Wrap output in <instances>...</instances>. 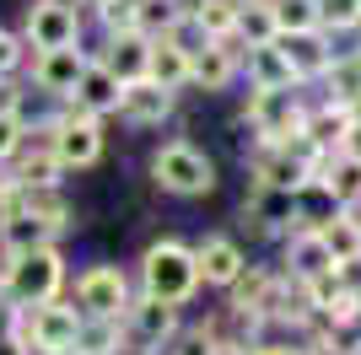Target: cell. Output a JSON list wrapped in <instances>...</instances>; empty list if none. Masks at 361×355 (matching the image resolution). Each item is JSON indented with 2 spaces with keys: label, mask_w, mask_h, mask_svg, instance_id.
Here are the masks:
<instances>
[{
  "label": "cell",
  "mask_w": 361,
  "mask_h": 355,
  "mask_svg": "<svg viewBox=\"0 0 361 355\" xmlns=\"http://www.w3.org/2000/svg\"><path fill=\"white\" fill-rule=\"evenodd\" d=\"M6 296H11L16 307H44V301H54L65 285V264H60V253H54V242L49 248H22L6 259Z\"/></svg>",
  "instance_id": "1"
},
{
  "label": "cell",
  "mask_w": 361,
  "mask_h": 355,
  "mask_svg": "<svg viewBox=\"0 0 361 355\" xmlns=\"http://www.w3.org/2000/svg\"><path fill=\"white\" fill-rule=\"evenodd\" d=\"M140 285L151 296H162V301H189L200 291V259L195 248H183V242H151L146 259H140Z\"/></svg>",
  "instance_id": "2"
},
{
  "label": "cell",
  "mask_w": 361,
  "mask_h": 355,
  "mask_svg": "<svg viewBox=\"0 0 361 355\" xmlns=\"http://www.w3.org/2000/svg\"><path fill=\"white\" fill-rule=\"evenodd\" d=\"M151 178L167 194H178V199H200V194L216 189V162L189 140H173V146H162L151 156Z\"/></svg>",
  "instance_id": "3"
},
{
  "label": "cell",
  "mask_w": 361,
  "mask_h": 355,
  "mask_svg": "<svg viewBox=\"0 0 361 355\" xmlns=\"http://www.w3.org/2000/svg\"><path fill=\"white\" fill-rule=\"evenodd\" d=\"M248 124L259 146H281L286 135L307 130V108L297 103V87H254L248 92Z\"/></svg>",
  "instance_id": "4"
},
{
  "label": "cell",
  "mask_w": 361,
  "mask_h": 355,
  "mask_svg": "<svg viewBox=\"0 0 361 355\" xmlns=\"http://www.w3.org/2000/svg\"><path fill=\"white\" fill-rule=\"evenodd\" d=\"M49 151L60 156V167H92L103 156V130L97 113H87L81 103H71V113L49 124Z\"/></svg>",
  "instance_id": "5"
},
{
  "label": "cell",
  "mask_w": 361,
  "mask_h": 355,
  "mask_svg": "<svg viewBox=\"0 0 361 355\" xmlns=\"http://www.w3.org/2000/svg\"><path fill=\"white\" fill-rule=\"evenodd\" d=\"M81 318H87V312L65 307L60 296H54V301H44V307H32V318H27V340H32V350H44V355H75Z\"/></svg>",
  "instance_id": "6"
},
{
  "label": "cell",
  "mask_w": 361,
  "mask_h": 355,
  "mask_svg": "<svg viewBox=\"0 0 361 355\" xmlns=\"http://www.w3.org/2000/svg\"><path fill=\"white\" fill-rule=\"evenodd\" d=\"M75 301H81V312H92V318H124V312H130V280H124V269H114V264L87 269V275L75 280Z\"/></svg>",
  "instance_id": "7"
},
{
  "label": "cell",
  "mask_w": 361,
  "mask_h": 355,
  "mask_svg": "<svg viewBox=\"0 0 361 355\" xmlns=\"http://www.w3.org/2000/svg\"><path fill=\"white\" fill-rule=\"evenodd\" d=\"M238 65H243L238 38H211V44H200L195 54H189V87L226 92V87H232V75H238Z\"/></svg>",
  "instance_id": "8"
},
{
  "label": "cell",
  "mask_w": 361,
  "mask_h": 355,
  "mask_svg": "<svg viewBox=\"0 0 361 355\" xmlns=\"http://www.w3.org/2000/svg\"><path fill=\"white\" fill-rule=\"evenodd\" d=\"M92 59L81 54V44H65V49H38V59H32V81L44 92H54V97H71L75 81L87 75Z\"/></svg>",
  "instance_id": "9"
},
{
  "label": "cell",
  "mask_w": 361,
  "mask_h": 355,
  "mask_svg": "<svg viewBox=\"0 0 361 355\" xmlns=\"http://www.w3.org/2000/svg\"><path fill=\"white\" fill-rule=\"evenodd\" d=\"M173 97H178V92L162 87L157 75H135V81H124V92H119V113L146 130V124H162V118L173 113Z\"/></svg>",
  "instance_id": "10"
},
{
  "label": "cell",
  "mask_w": 361,
  "mask_h": 355,
  "mask_svg": "<svg viewBox=\"0 0 361 355\" xmlns=\"http://www.w3.org/2000/svg\"><path fill=\"white\" fill-rule=\"evenodd\" d=\"M27 44L32 49H65L81 44V16L71 6H54V0H38L27 11Z\"/></svg>",
  "instance_id": "11"
},
{
  "label": "cell",
  "mask_w": 361,
  "mask_h": 355,
  "mask_svg": "<svg viewBox=\"0 0 361 355\" xmlns=\"http://www.w3.org/2000/svg\"><path fill=\"white\" fill-rule=\"evenodd\" d=\"M275 44L286 49L291 70H297V81H313V75H324L334 65V49H329V32L324 27H307V32H275Z\"/></svg>",
  "instance_id": "12"
},
{
  "label": "cell",
  "mask_w": 361,
  "mask_h": 355,
  "mask_svg": "<svg viewBox=\"0 0 361 355\" xmlns=\"http://www.w3.org/2000/svg\"><path fill=\"white\" fill-rule=\"evenodd\" d=\"M130 334H135L140 344H167L173 334H178V301H162V296H140V301H130Z\"/></svg>",
  "instance_id": "13"
},
{
  "label": "cell",
  "mask_w": 361,
  "mask_h": 355,
  "mask_svg": "<svg viewBox=\"0 0 361 355\" xmlns=\"http://www.w3.org/2000/svg\"><path fill=\"white\" fill-rule=\"evenodd\" d=\"M254 178L259 183H270V189H291L297 194L307 178H313V167L302 162L297 151H286V146H259L254 151Z\"/></svg>",
  "instance_id": "14"
},
{
  "label": "cell",
  "mask_w": 361,
  "mask_h": 355,
  "mask_svg": "<svg viewBox=\"0 0 361 355\" xmlns=\"http://www.w3.org/2000/svg\"><path fill=\"white\" fill-rule=\"evenodd\" d=\"M195 259H200V280L205 285H232L243 275V264H248V253H243L232 237H205L195 248Z\"/></svg>",
  "instance_id": "15"
},
{
  "label": "cell",
  "mask_w": 361,
  "mask_h": 355,
  "mask_svg": "<svg viewBox=\"0 0 361 355\" xmlns=\"http://www.w3.org/2000/svg\"><path fill=\"white\" fill-rule=\"evenodd\" d=\"M286 264H291V280H313V275L334 269V253H329V242H324V232H318V226H291Z\"/></svg>",
  "instance_id": "16"
},
{
  "label": "cell",
  "mask_w": 361,
  "mask_h": 355,
  "mask_svg": "<svg viewBox=\"0 0 361 355\" xmlns=\"http://www.w3.org/2000/svg\"><path fill=\"white\" fill-rule=\"evenodd\" d=\"M119 92H124V81L114 70H108L103 59H92L87 65V75H81V81H75V103L87 108V113H114V108H119Z\"/></svg>",
  "instance_id": "17"
},
{
  "label": "cell",
  "mask_w": 361,
  "mask_h": 355,
  "mask_svg": "<svg viewBox=\"0 0 361 355\" xmlns=\"http://www.w3.org/2000/svg\"><path fill=\"white\" fill-rule=\"evenodd\" d=\"M103 65L119 75V81H135V75H146V70H151V38H146L140 27L114 32V44H108Z\"/></svg>",
  "instance_id": "18"
},
{
  "label": "cell",
  "mask_w": 361,
  "mask_h": 355,
  "mask_svg": "<svg viewBox=\"0 0 361 355\" xmlns=\"http://www.w3.org/2000/svg\"><path fill=\"white\" fill-rule=\"evenodd\" d=\"M243 65H248V75H254V87H297V70H291L286 49L275 44H248V54H243Z\"/></svg>",
  "instance_id": "19"
},
{
  "label": "cell",
  "mask_w": 361,
  "mask_h": 355,
  "mask_svg": "<svg viewBox=\"0 0 361 355\" xmlns=\"http://www.w3.org/2000/svg\"><path fill=\"white\" fill-rule=\"evenodd\" d=\"M318 183L340 199V205H361V162L356 156H345V151H334V156H324L318 162Z\"/></svg>",
  "instance_id": "20"
},
{
  "label": "cell",
  "mask_w": 361,
  "mask_h": 355,
  "mask_svg": "<svg viewBox=\"0 0 361 355\" xmlns=\"http://www.w3.org/2000/svg\"><path fill=\"white\" fill-rule=\"evenodd\" d=\"M0 237H6L11 253H22V248H49V242L60 237V226L44 221V216H32V210H16V216L0 221Z\"/></svg>",
  "instance_id": "21"
},
{
  "label": "cell",
  "mask_w": 361,
  "mask_h": 355,
  "mask_svg": "<svg viewBox=\"0 0 361 355\" xmlns=\"http://www.w3.org/2000/svg\"><path fill=\"white\" fill-rule=\"evenodd\" d=\"M146 75H157L162 87H189V49L178 44V38H151V70Z\"/></svg>",
  "instance_id": "22"
},
{
  "label": "cell",
  "mask_w": 361,
  "mask_h": 355,
  "mask_svg": "<svg viewBox=\"0 0 361 355\" xmlns=\"http://www.w3.org/2000/svg\"><path fill=\"white\" fill-rule=\"evenodd\" d=\"M238 11H243V0H195L189 6V16L200 22L205 38H238Z\"/></svg>",
  "instance_id": "23"
},
{
  "label": "cell",
  "mask_w": 361,
  "mask_h": 355,
  "mask_svg": "<svg viewBox=\"0 0 361 355\" xmlns=\"http://www.w3.org/2000/svg\"><path fill=\"white\" fill-rule=\"evenodd\" d=\"M318 232H324V242H329L334 264H340V259H356V253H361V216H350V205H345V210H334V216L318 226Z\"/></svg>",
  "instance_id": "24"
},
{
  "label": "cell",
  "mask_w": 361,
  "mask_h": 355,
  "mask_svg": "<svg viewBox=\"0 0 361 355\" xmlns=\"http://www.w3.org/2000/svg\"><path fill=\"white\" fill-rule=\"evenodd\" d=\"M124 344L119 334V318H81V334H75V355H114Z\"/></svg>",
  "instance_id": "25"
},
{
  "label": "cell",
  "mask_w": 361,
  "mask_h": 355,
  "mask_svg": "<svg viewBox=\"0 0 361 355\" xmlns=\"http://www.w3.org/2000/svg\"><path fill=\"white\" fill-rule=\"evenodd\" d=\"M324 81H329V103H356L361 97V49L356 54H334V65L324 70Z\"/></svg>",
  "instance_id": "26"
},
{
  "label": "cell",
  "mask_w": 361,
  "mask_h": 355,
  "mask_svg": "<svg viewBox=\"0 0 361 355\" xmlns=\"http://www.w3.org/2000/svg\"><path fill=\"white\" fill-rule=\"evenodd\" d=\"M270 285H275V275L264 264H243V275L226 291H232V307H254V312H264V296H270Z\"/></svg>",
  "instance_id": "27"
},
{
  "label": "cell",
  "mask_w": 361,
  "mask_h": 355,
  "mask_svg": "<svg viewBox=\"0 0 361 355\" xmlns=\"http://www.w3.org/2000/svg\"><path fill=\"white\" fill-rule=\"evenodd\" d=\"M275 11H270V0H243V11H238V38L243 44H270L275 38Z\"/></svg>",
  "instance_id": "28"
},
{
  "label": "cell",
  "mask_w": 361,
  "mask_h": 355,
  "mask_svg": "<svg viewBox=\"0 0 361 355\" xmlns=\"http://www.w3.org/2000/svg\"><path fill=\"white\" fill-rule=\"evenodd\" d=\"M345 130H350V108H345V103H329L324 113H307V135H313L324 151L340 146V140H345Z\"/></svg>",
  "instance_id": "29"
},
{
  "label": "cell",
  "mask_w": 361,
  "mask_h": 355,
  "mask_svg": "<svg viewBox=\"0 0 361 355\" xmlns=\"http://www.w3.org/2000/svg\"><path fill=\"white\" fill-rule=\"evenodd\" d=\"M270 11H275V27H281V32L324 27V11H318V0H270Z\"/></svg>",
  "instance_id": "30"
},
{
  "label": "cell",
  "mask_w": 361,
  "mask_h": 355,
  "mask_svg": "<svg viewBox=\"0 0 361 355\" xmlns=\"http://www.w3.org/2000/svg\"><path fill=\"white\" fill-rule=\"evenodd\" d=\"M318 11H324V32H356L361 0H318Z\"/></svg>",
  "instance_id": "31"
},
{
  "label": "cell",
  "mask_w": 361,
  "mask_h": 355,
  "mask_svg": "<svg viewBox=\"0 0 361 355\" xmlns=\"http://www.w3.org/2000/svg\"><path fill=\"white\" fill-rule=\"evenodd\" d=\"M173 355H226V350H221V340H216V323H211V328L183 334V340L173 344Z\"/></svg>",
  "instance_id": "32"
},
{
  "label": "cell",
  "mask_w": 361,
  "mask_h": 355,
  "mask_svg": "<svg viewBox=\"0 0 361 355\" xmlns=\"http://www.w3.org/2000/svg\"><path fill=\"white\" fill-rule=\"evenodd\" d=\"M22 151V113H0V162Z\"/></svg>",
  "instance_id": "33"
},
{
  "label": "cell",
  "mask_w": 361,
  "mask_h": 355,
  "mask_svg": "<svg viewBox=\"0 0 361 355\" xmlns=\"http://www.w3.org/2000/svg\"><path fill=\"white\" fill-rule=\"evenodd\" d=\"M16 65H22V38H11V32L0 27V75H11Z\"/></svg>",
  "instance_id": "34"
},
{
  "label": "cell",
  "mask_w": 361,
  "mask_h": 355,
  "mask_svg": "<svg viewBox=\"0 0 361 355\" xmlns=\"http://www.w3.org/2000/svg\"><path fill=\"white\" fill-rule=\"evenodd\" d=\"M334 275H340V285H345V291H361V253H356V259H340V264H334Z\"/></svg>",
  "instance_id": "35"
},
{
  "label": "cell",
  "mask_w": 361,
  "mask_h": 355,
  "mask_svg": "<svg viewBox=\"0 0 361 355\" xmlns=\"http://www.w3.org/2000/svg\"><path fill=\"white\" fill-rule=\"evenodd\" d=\"M334 151H345V156H356V162H361V124H356V118H350L345 140H340V146H334Z\"/></svg>",
  "instance_id": "36"
},
{
  "label": "cell",
  "mask_w": 361,
  "mask_h": 355,
  "mask_svg": "<svg viewBox=\"0 0 361 355\" xmlns=\"http://www.w3.org/2000/svg\"><path fill=\"white\" fill-rule=\"evenodd\" d=\"M0 355H27V340H22V334H6V340H0Z\"/></svg>",
  "instance_id": "37"
},
{
  "label": "cell",
  "mask_w": 361,
  "mask_h": 355,
  "mask_svg": "<svg viewBox=\"0 0 361 355\" xmlns=\"http://www.w3.org/2000/svg\"><path fill=\"white\" fill-rule=\"evenodd\" d=\"M0 113H16V87L11 81H0Z\"/></svg>",
  "instance_id": "38"
},
{
  "label": "cell",
  "mask_w": 361,
  "mask_h": 355,
  "mask_svg": "<svg viewBox=\"0 0 361 355\" xmlns=\"http://www.w3.org/2000/svg\"><path fill=\"white\" fill-rule=\"evenodd\" d=\"M350 118H356V124H361V97H356V103H350Z\"/></svg>",
  "instance_id": "39"
},
{
  "label": "cell",
  "mask_w": 361,
  "mask_h": 355,
  "mask_svg": "<svg viewBox=\"0 0 361 355\" xmlns=\"http://www.w3.org/2000/svg\"><path fill=\"white\" fill-rule=\"evenodd\" d=\"M334 355H361V350H334Z\"/></svg>",
  "instance_id": "40"
},
{
  "label": "cell",
  "mask_w": 361,
  "mask_h": 355,
  "mask_svg": "<svg viewBox=\"0 0 361 355\" xmlns=\"http://www.w3.org/2000/svg\"><path fill=\"white\" fill-rule=\"evenodd\" d=\"M356 32H361V22H356Z\"/></svg>",
  "instance_id": "41"
},
{
  "label": "cell",
  "mask_w": 361,
  "mask_h": 355,
  "mask_svg": "<svg viewBox=\"0 0 361 355\" xmlns=\"http://www.w3.org/2000/svg\"><path fill=\"white\" fill-rule=\"evenodd\" d=\"M0 269H6V264H0Z\"/></svg>",
  "instance_id": "42"
}]
</instances>
